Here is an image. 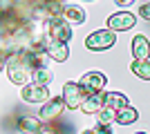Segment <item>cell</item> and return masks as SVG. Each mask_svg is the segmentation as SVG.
<instances>
[{"instance_id":"1","label":"cell","mask_w":150,"mask_h":134,"mask_svg":"<svg viewBox=\"0 0 150 134\" xmlns=\"http://www.w3.org/2000/svg\"><path fill=\"white\" fill-rule=\"evenodd\" d=\"M43 29H45V36H47V38L61 40V43L72 40V25H69L63 16H52V18H47Z\"/></svg>"},{"instance_id":"2","label":"cell","mask_w":150,"mask_h":134,"mask_svg":"<svg viewBox=\"0 0 150 134\" xmlns=\"http://www.w3.org/2000/svg\"><path fill=\"white\" fill-rule=\"evenodd\" d=\"M117 43V36H114V32L112 29H99V32H92L85 38V47L88 49H92V51H105V49H110L112 45Z\"/></svg>"},{"instance_id":"3","label":"cell","mask_w":150,"mask_h":134,"mask_svg":"<svg viewBox=\"0 0 150 134\" xmlns=\"http://www.w3.org/2000/svg\"><path fill=\"white\" fill-rule=\"evenodd\" d=\"M105 83H108V78H105V74H101V72H85L81 76V81H79V85H81L85 96L103 92V89H105Z\"/></svg>"},{"instance_id":"4","label":"cell","mask_w":150,"mask_h":134,"mask_svg":"<svg viewBox=\"0 0 150 134\" xmlns=\"http://www.w3.org/2000/svg\"><path fill=\"white\" fill-rule=\"evenodd\" d=\"M108 29H112V32H128L132 27L137 25V18L132 16L130 11H119V13H112L110 18L105 20Z\"/></svg>"},{"instance_id":"5","label":"cell","mask_w":150,"mask_h":134,"mask_svg":"<svg viewBox=\"0 0 150 134\" xmlns=\"http://www.w3.org/2000/svg\"><path fill=\"white\" fill-rule=\"evenodd\" d=\"M23 101L25 103H43L50 98V92H47V85H38V83H25L23 85Z\"/></svg>"},{"instance_id":"6","label":"cell","mask_w":150,"mask_h":134,"mask_svg":"<svg viewBox=\"0 0 150 134\" xmlns=\"http://www.w3.org/2000/svg\"><path fill=\"white\" fill-rule=\"evenodd\" d=\"M83 98H85V94H83V89L79 83H65L63 85V101H65V107L69 109H76V107H81V103Z\"/></svg>"},{"instance_id":"7","label":"cell","mask_w":150,"mask_h":134,"mask_svg":"<svg viewBox=\"0 0 150 134\" xmlns=\"http://www.w3.org/2000/svg\"><path fill=\"white\" fill-rule=\"evenodd\" d=\"M45 54L47 58L56 60V63H63L69 58V47L67 43H61V40H54V38H47L45 36Z\"/></svg>"},{"instance_id":"8","label":"cell","mask_w":150,"mask_h":134,"mask_svg":"<svg viewBox=\"0 0 150 134\" xmlns=\"http://www.w3.org/2000/svg\"><path fill=\"white\" fill-rule=\"evenodd\" d=\"M63 109H65V101H63V96H54V98H47L45 105L40 107V119L45 121H52V119H56L61 114Z\"/></svg>"},{"instance_id":"9","label":"cell","mask_w":150,"mask_h":134,"mask_svg":"<svg viewBox=\"0 0 150 134\" xmlns=\"http://www.w3.org/2000/svg\"><path fill=\"white\" fill-rule=\"evenodd\" d=\"M132 56L134 58H150V40L144 34L132 38Z\"/></svg>"},{"instance_id":"10","label":"cell","mask_w":150,"mask_h":134,"mask_svg":"<svg viewBox=\"0 0 150 134\" xmlns=\"http://www.w3.org/2000/svg\"><path fill=\"white\" fill-rule=\"evenodd\" d=\"M101 107H103V92L85 96V98H83V103H81V109L85 112V114H96Z\"/></svg>"},{"instance_id":"11","label":"cell","mask_w":150,"mask_h":134,"mask_svg":"<svg viewBox=\"0 0 150 134\" xmlns=\"http://www.w3.org/2000/svg\"><path fill=\"white\" fill-rule=\"evenodd\" d=\"M61 16L67 22H72V25H83L85 22V11H83L81 7H74V5H65Z\"/></svg>"},{"instance_id":"12","label":"cell","mask_w":150,"mask_h":134,"mask_svg":"<svg viewBox=\"0 0 150 134\" xmlns=\"http://www.w3.org/2000/svg\"><path fill=\"white\" fill-rule=\"evenodd\" d=\"M103 105L112 109H121L125 105H130V103H128V96L121 94V92H108V94H103Z\"/></svg>"},{"instance_id":"13","label":"cell","mask_w":150,"mask_h":134,"mask_svg":"<svg viewBox=\"0 0 150 134\" xmlns=\"http://www.w3.org/2000/svg\"><path fill=\"white\" fill-rule=\"evenodd\" d=\"M40 119H36V116H29V114H25V116H20L18 119V130L23 134H36L38 130H40Z\"/></svg>"},{"instance_id":"14","label":"cell","mask_w":150,"mask_h":134,"mask_svg":"<svg viewBox=\"0 0 150 134\" xmlns=\"http://www.w3.org/2000/svg\"><path fill=\"white\" fill-rule=\"evenodd\" d=\"M137 119H139V112L134 107H130V105L117 109V116H114V121L119 123V125H132Z\"/></svg>"},{"instance_id":"15","label":"cell","mask_w":150,"mask_h":134,"mask_svg":"<svg viewBox=\"0 0 150 134\" xmlns=\"http://www.w3.org/2000/svg\"><path fill=\"white\" fill-rule=\"evenodd\" d=\"M132 72H134V76L144 78V81H150V60L148 58H134Z\"/></svg>"},{"instance_id":"16","label":"cell","mask_w":150,"mask_h":134,"mask_svg":"<svg viewBox=\"0 0 150 134\" xmlns=\"http://www.w3.org/2000/svg\"><path fill=\"white\" fill-rule=\"evenodd\" d=\"M52 81H54V74L47 69V65H43V67H36V69L31 72V83L47 85V83H52Z\"/></svg>"},{"instance_id":"17","label":"cell","mask_w":150,"mask_h":134,"mask_svg":"<svg viewBox=\"0 0 150 134\" xmlns=\"http://www.w3.org/2000/svg\"><path fill=\"white\" fill-rule=\"evenodd\" d=\"M81 134H114V130L110 128V123H96V125H92V128L83 130Z\"/></svg>"},{"instance_id":"18","label":"cell","mask_w":150,"mask_h":134,"mask_svg":"<svg viewBox=\"0 0 150 134\" xmlns=\"http://www.w3.org/2000/svg\"><path fill=\"white\" fill-rule=\"evenodd\" d=\"M96 114H99V123H112V121H114V116H117V109L105 107V105H103V107H101Z\"/></svg>"},{"instance_id":"19","label":"cell","mask_w":150,"mask_h":134,"mask_svg":"<svg viewBox=\"0 0 150 134\" xmlns=\"http://www.w3.org/2000/svg\"><path fill=\"white\" fill-rule=\"evenodd\" d=\"M139 16L144 20H150V2H144V5L139 7Z\"/></svg>"},{"instance_id":"20","label":"cell","mask_w":150,"mask_h":134,"mask_svg":"<svg viewBox=\"0 0 150 134\" xmlns=\"http://www.w3.org/2000/svg\"><path fill=\"white\" fill-rule=\"evenodd\" d=\"M36 134H58L54 128H50V125H40V130H38Z\"/></svg>"},{"instance_id":"21","label":"cell","mask_w":150,"mask_h":134,"mask_svg":"<svg viewBox=\"0 0 150 134\" xmlns=\"http://www.w3.org/2000/svg\"><path fill=\"white\" fill-rule=\"evenodd\" d=\"M114 2H117L119 7H128V5H132L134 0H114Z\"/></svg>"},{"instance_id":"22","label":"cell","mask_w":150,"mask_h":134,"mask_svg":"<svg viewBox=\"0 0 150 134\" xmlns=\"http://www.w3.org/2000/svg\"><path fill=\"white\" fill-rule=\"evenodd\" d=\"M137 134H146V132H137Z\"/></svg>"},{"instance_id":"23","label":"cell","mask_w":150,"mask_h":134,"mask_svg":"<svg viewBox=\"0 0 150 134\" xmlns=\"http://www.w3.org/2000/svg\"><path fill=\"white\" fill-rule=\"evenodd\" d=\"M85 2H92V0H85Z\"/></svg>"}]
</instances>
